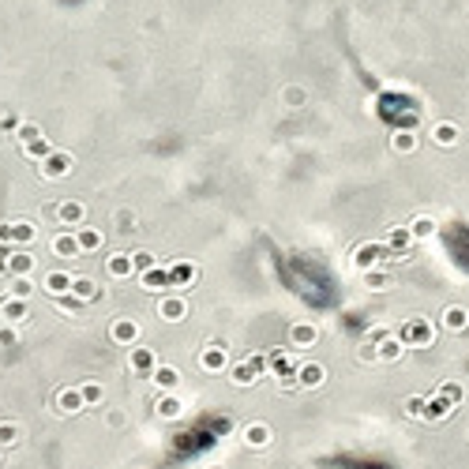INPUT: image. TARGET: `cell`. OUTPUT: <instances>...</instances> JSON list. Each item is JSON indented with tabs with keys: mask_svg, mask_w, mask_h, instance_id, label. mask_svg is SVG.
I'll return each instance as SVG.
<instances>
[{
	"mask_svg": "<svg viewBox=\"0 0 469 469\" xmlns=\"http://www.w3.org/2000/svg\"><path fill=\"white\" fill-rule=\"evenodd\" d=\"M49 252L57 256V259H79V256H83V244H79V237H75V229H64V233H53Z\"/></svg>",
	"mask_w": 469,
	"mask_h": 469,
	"instance_id": "7",
	"label": "cell"
},
{
	"mask_svg": "<svg viewBox=\"0 0 469 469\" xmlns=\"http://www.w3.org/2000/svg\"><path fill=\"white\" fill-rule=\"evenodd\" d=\"M79 390H83L86 406H102V402H105V387L98 383V379H86V383H79Z\"/></svg>",
	"mask_w": 469,
	"mask_h": 469,
	"instance_id": "28",
	"label": "cell"
},
{
	"mask_svg": "<svg viewBox=\"0 0 469 469\" xmlns=\"http://www.w3.org/2000/svg\"><path fill=\"white\" fill-rule=\"evenodd\" d=\"M109 342L117 345H136L139 342V323L132 315H117L113 323H109Z\"/></svg>",
	"mask_w": 469,
	"mask_h": 469,
	"instance_id": "9",
	"label": "cell"
},
{
	"mask_svg": "<svg viewBox=\"0 0 469 469\" xmlns=\"http://www.w3.org/2000/svg\"><path fill=\"white\" fill-rule=\"evenodd\" d=\"M465 319H469L465 308H447V312H443V326H451V331H462Z\"/></svg>",
	"mask_w": 469,
	"mask_h": 469,
	"instance_id": "32",
	"label": "cell"
},
{
	"mask_svg": "<svg viewBox=\"0 0 469 469\" xmlns=\"http://www.w3.org/2000/svg\"><path fill=\"white\" fill-rule=\"evenodd\" d=\"M0 323H15V326L30 323V308H27V300H23V297H12V293H8V297L0 300Z\"/></svg>",
	"mask_w": 469,
	"mask_h": 469,
	"instance_id": "10",
	"label": "cell"
},
{
	"mask_svg": "<svg viewBox=\"0 0 469 469\" xmlns=\"http://www.w3.org/2000/svg\"><path fill=\"white\" fill-rule=\"evenodd\" d=\"M154 413H158V421H177L180 413H184V402L177 398V390H166V395H158Z\"/></svg>",
	"mask_w": 469,
	"mask_h": 469,
	"instance_id": "19",
	"label": "cell"
},
{
	"mask_svg": "<svg viewBox=\"0 0 469 469\" xmlns=\"http://www.w3.org/2000/svg\"><path fill=\"white\" fill-rule=\"evenodd\" d=\"M105 275H109V278H117V282L132 278V275H136L132 252H113V256H109V259H105Z\"/></svg>",
	"mask_w": 469,
	"mask_h": 469,
	"instance_id": "15",
	"label": "cell"
},
{
	"mask_svg": "<svg viewBox=\"0 0 469 469\" xmlns=\"http://www.w3.org/2000/svg\"><path fill=\"white\" fill-rule=\"evenodd\" d=\"M199 368H203V372H225V368H229V353H225V345L222 342H211V345H206L203 349V353H199Z\"/></svg>",
	"mask_w": 469,
	"mask_h": 469,
	"instance_id": "11",
	"label": "cell"
},
{
	"mask_svg": "<svg viewBox=\"0 0 469 469\" xmlns=\"http://www.w3.org/2000/svg\"><path fill=\"white\" fill-rule=\"evenodd\" d=\"M105 424H109V428H124V424H128V413H124V409H105Z\"/></svg>",
	"mask_w": 469,
	"mask_h": 469,
	"instance_id": "43",
	"label": "cell"
},
{
	"mask_svg": "<svg viewBox=\"0 0 469 469\" xmlns=\"http://www.w3.org/2000/svg\"><path fill=\"white\" fill-rule=\"evenodd\" d=\"M46 214H49V218H57V225H64V229H79V225H86V206H83L79 199H60V203L46 206Z\"/></svg>",
	"mask_w": 469,
	"mask_h": 469,
	"instance_id": "4",
	"label": "cell"
},
{
	"mask_svg": "<svg viewBox=\"0 0 469 469\" xmlns=\"http://www.w3.org/2000/svg\"><path fill=\"white\" fill-rule=\"evenodd\" d=\"M315 342H319V326H315V323L300 319V323L289 326V345L293 349H312Z\"/></svg>",
	"mask_w": 469,
	"mask_h": 469,
	"instance_id": "14",
	"label": "cell"
},
{
	"mask_svg": "<svg viewBox=\"0 0 469 469\" xmlns=\"http://www.w3.org/2000/svg\"><path fill=\"white\" fill-rule=\"evenodd\" d=\"M15 139H19V147H30L34 139H41V128L34 121H23V124H19V132H15Z\"/></svg>",
	"mask_w": 469,
	"mask_h": 469,
	"instance_id": "30",
	"label": "cell"
},
{
	"mask_svg": "<svg viewBox=\"0 0 469 469\" xmlns=\"http://www.w3.org/2000/svg\"><path fill=\"white\" fill-rule=\"evenodd\" d=\"M402 338H406V345H432V323L428 319H413L406 323V331H402Z\"/></svg>",
	"mask_w": 469,
	"mask_h": 469,
	"instance_id": "20",
	"label": "cell"
},
{
	"mask_svg": "<svg viewBox=\"0 0 469 469\" xmlns=\"http://www.w3.org/2000/svg\"><path fill=\"white\" fill-rule=\"evenodd\" d=\"M0 278H8V244H0Z\"/></svg>",
	"mask_w": 469,
	"mask_h": 469,
	"instance_id": "45",
	"label": "cell"
},
{
	"mask_svg": "<svg viewBox=\"0 0 469 469\" xmlns=\"http://www.w3.org/2000/svg\"><path fill=\"white\" fill-rule=\"evenodd\" d=\"M132 263H136V275H143V270L158 267V259L150 256V252H132Z\"/></svg>",
	"mask_w": 469,
	"mask_h": 469,
	"instance_id": "40",
	"label": "cell"
},
{
	"mask_svg": "<svg viewBox=\"0 0 469 469\" xmlns=\"http://www.w3.org/2000/svg\"><path fill=\"white\" fill-rule=\"evenodd\" d=\"M0 300H4V297H0Z\"/></svg>",
	"mask_w": 469,
	"mask_h": 469,
	"instance_id": "48",
	"label": "cell"
},
{
	"mask_svg": "<svg viewBox=\"0 0 469 469\" xmlns=\"http://www.w3.org/2000/svg\"><path fill=\"white\" fill-rule=\"evenodd\" d=\"M19 342V326L15 323H0V349H12Z\"/></svg>",
	"mask_w": 469,
	"mask_h": 469,
	"instance_id": "35",
	"label": "cell"
},
{
	"mask_svg": "<svg viewBox=\"0 0 469 469\" xmlns=\"http://www.w3.org/2000/svg\"><path fill=\"white\" fill-rule=\"evenodd\" d=\"M432 139H435L440 147H451V143H458V128H454V124H440V128L432 132Z\"/></svg>",
	"mask_w": 469,
	"mask_h": 469,
	"instance_id": "31",
	"label": "cell"
},
{
	"mask_svg": "<svg viewBox=\"0 0 469 469\" xmlns=\"http://www.w3.org/2000/svg\"><path fill=\"white\" fill-rule=\"evenodd\" d=\"M398 353H402V342H398V338H387V342H379V357H383V361H395Z\"/></svg>",
	"mask_w": 469,
	"mask_h": 469,
	"instance_id": "41",
	"label": "cell"
},
{
	"mask_svg": "<svg viewBox=\"0 0 469 469\" xmlns=\"http://www.w3.org/2000/svg\"><path fill=\"white\" fill-rule=\"evenodd\" d=\"M83 409H86V398H83L79 387L53 390V398H49V413H53V417H75V413H83Z\"/></svg>",
	"mask_w": 469,
	"mask_h": 469,
	"instance_id": "1",
	"label": "cell"
},
{
	"mask_svg": "<svg viewBox=\"0 0 469 469\" xmlns=\"http://www.w3.org/2000/svg\"><path fill=\"white\" fill-rule=\"evenodd\" d=\"M409 233H413V241H424V237L435 233V222H432V218H417V222L409 225Z\"/></svg>",
	"mask_w": 469,
	"mask_h": 469,
	"instance_id": "33",
	"label": "cell"
},
{
	"mask_svg": "<svg viewBox=\"0 0 469 469\" xmlns=\"http://www.w3.org/2000/svg\"><path fill=\"white\" fill-rule=\"evenodd\" d=\"M75 237H79V244H83V256H91V252H98V248L105 244V233H102V229H94V225H79V229H75Z\"/></svg>",
	"mask_w": 469,
	"mask_h": 469,
	"instance_id": "24",
	"label": "cell"
},
{
	"mask_svg": "<svg viewBox=\"0 0 469 469\" xmlns=\"http://www.w3.org/2000/svg\"><path fill=\"white\" fill-rule=\"evenodd\" d=\"M57 304H60V312H64V315H79V308H83V300H79V297H72V293L57 297Z\"/></svg>",
	"mask_w": 469,
	"mask_h": 469,
	"instance_id": "39",
	"label": "cell"
},
{
	"mask_svg": "<svg viewBox=\"0 0 469 469\" xmlns=\"http://www.w3.org/2000/svg\"><path fill=\"white\" fill-rule=\"evenodd\" d=\"M409 241H413L409 229H390V248H395V252H406Z\"/></svg>",
	"mask_w": 469,
	"mask_h": 469,
	"instance_id": "37",
	"label": "cell"
},
{
	"mask_svg": "<svg viewBox=\"0 0 469 469\" xmlns=\"http://www.w3.org/2000/svg\"><path fill=\"white\" fill-rule=\"evenodd\" d=\"M38 241V225L34 222H0V244L8 248H30Z\"/></svg>",
	"mask_w": 469,
	"mask_h": 469,
	"instance_id": "3",
	"label": "cell"
},
{
	"mask_svg": "<svg viewBox=\"0 0 469 469\" xmlns=\"http://www.w3.org/2000/svg\"><path fill=\"white\" fill-rule=\"evenodd\" d=\"M297 383H300L304 390L323 387V383H326V368H323V364H315V361H304V364H297Z\"/></svg>",
	"mask_w": 469,
	"mask_h": 469,
	"instance_id": "16",
	"label": "cell"
},
{
	"mask_svg": "<svg viewBox=\"0 0 469 469\" xmlns=\"http://www.w3.org/2000/svg\"><path fill=\"white\" fill-rule=\"evenodd\" d=\"M117 229L121 233H136V211H117Z\"/></svg>",
	"mask_w": 469,
	"mask_h": 469,
	"instance_id": "42",
	"label": "cell"
},
{
	"mask_svg": "<svg viewBox=\"0 0 469 469\" xmlns=\"http://www.w3.org/2000/svg\"><path fill=\"white\" fill-rule=\"evenodd\" d=\"M304 98H308V94H304L300 86H286V94H282V102H286L289 109H300V105H304Z\"/></svg>",
	"mask_w": 469,
	"mask_h": 469,
	"instance_id": "38",
	"label": "cell"
},
{
	"mask_svg": "<svg viewBox=\"0 0 469 469\" xmlns=\"http://www.w3.org/2000/svg\"><path fill=\"white\" fill-rule=\"evenodd\" d=\"M206 469H229V465H222V462H211V465H206Z\"/></svg>",
	"mask_w": 469,
	"mask_h": 469,
	"instance_id": "46",
	"label": "cell"
},
{
	"mask_svg": "<svg viewBox=\"0 0 469 469\" xmlns=\"http://www.w3.org/2000/svg\"><path fill=\"white\" fill-rule=\"evenodd\" d=\"M169 282H173V289H188L192 282H195V263H188V259L173 263L169 267Z\"/></svg>",
	"mask_w": 469,
	"mask_h": 469,
	"instance_id": "23",
	"label": "cell"
},
{
	"mask_svg": "<svg viewBox=\"0 0 469 469\" xmlns=\"http://www.w3.org/2000/svg\"><path fill=\"white\" fill-rule=\"evenodd\" d=\"M23 154H27V158H34V161H41L46 154H53V147L46 143V136H41V139H34L30 147H23Z\"/></svg>",
	"mask_w": 469,
	"mask_h": 469,
	"instance_id": "34",
	"label": "cell"
},
{
	"mask_svg": "<svg viewBox=\"0 0 469 469\" xmlns=\"http://www.w3.org/2000/svg\"><path fill=\"white\" fill-rule=\"evenodd\" d=\"M23 443V428L15 421H0V447H19Z\"/></svg>",
	"mask_w": 469,
	"mask_h": 469,
	"instance_id": "26",
	"label": "cell"
},
{
	"mask_svg": "<svg viewBox=\"0 0 469 469\" xmlns=\"http://www.w3.org/2000/svg\"><path fill=\"white\" fill-rule=\"evenodd\" d=\"M72 282H75V275H68V270H49V275L41 278V289L57 300V297H64V293H72Z\"/></svg>",
	"mask_w": 469,
	"mask_h": 469,
	"instance_id": "17",
	"label": "cell"
},
{
	"mask_svg": "<svg viewBox=\"0 0 469 469\" xmlns=\"http://www.w3.org/2000/svg\"><path fill=\"white\" fill-rule=\"evenodd\" d=\"M154 312H158L161 323H184L188 319V300L177 297V293H166V297H158Z\"/></svg>",
	"mask_w": 469,
	"mask_h": 469,
	"instance_id": "6",
	"label": "cell"
},
{
	"mask_svg": "<svg viewBox=\"0 0 469 469\" xmlns=\"http://www.w3.org/2000/svg\"><path fill=\"white\" fill-rule=\"evenodd\" d=\"M379 256H383V248H379V244H364L361 252H353V267L357 270H372Z\"/></svg>",
	"mask_w": 469,
	"mask_h": 469,
	"instance_id": "25",
	"label": "cell"
},
{
	"mask_svg": "<svg viewBox=\"0 0 469 469\" xmlns=\"http://www.w3.org/2000/svg\"><path fill=\"white\" fill-rule=\"evenodd\" d=\"M158 364H161V361H158V353H154L150 345H128V372H132V376L150 379Z\"/></svg>",
	"mask_w": 469,
	"mask_h": 469,
	"instance_id": "5",
	"label": "cell"
},
{
	"mask_svg": "<svg viewBox=\"0 0 469 469\" xmlns=\"http://www.w3.org/2000/svg\"><path fill=\"white\" fill-rule=\"evenodd\" d=\"M0 451H4V447H0ZM0 462H4V458H0Z\"/></svg>",
	"mask_w": 469,
	"mask_h": 469,
	"instance_id": "47",
	"label": "cell"
},
{
	"mask_svg": "<svg viewBox=\"0 0 469 469\" xmlns=\"http://www.w3.org/2000/svg\"><path fill=\"white\" fill-rule=\"evenodd\" d=\"M241 440H244V447H252V451H267V447L275 443V428L263 421H252L241 428Z\"/></svg>",
	"mask_w": 469,
	"mask_h": 469,
	"instance_id": "8",
	"label": "cell"
},
{
	"mask_svg": "<svg viewBox=\"0 0 469 469\" xmlns=\"http://www.w3.org/2000/svg\"><path fill=\"white\" fill-rule=\"evenodd\" d=\"M150 383H154L158 395H166V390H180V372L173 364H158L154 376H150Z\"/></svg>",
	"mask_w": 469,
	"mask_h": 469,
	"instance_id": "18",
	"label": "cell"
},
{
	"mask_svg": "<svg viewBox=\"0 0 469 469\" xmlns=\"http://www.w3.org/2000/svg\"><path fill=\"white\" fill-rule=\"evenodd\" d=\"M19 124H23V121H19V117H12V113L0 121V128H4V132H19Z\"/></svg>",
	"mask_w": 469,
	"mask_h": 469,
	"instance_id": "44",
	"label": "cell"
},
{
	"mask_svg": "<svg viewBox=\"0 0 469 469\" xmlns=\"http://www.w3.org/2000/svg\"><path fill=\"white\" fill-rule=\"evenodd\" d=\"M72 297H79L83 304H91V300L102 297V286H98L91 275H75V282H72Z\"/></svg>",
	"mask_w": 469,
	"mask_h": 469,
	"instance_id": "22",
	"label": "cell"
},
{
	"mask_svg": "<svg viewBox=\"0 0 469 469\" xmlns=\"http://www.w3.org/2000/svg\"><path fill=\"white\" fill-rule=\"evenodd\" d=\"M34 252L30 248H8V278L15 275H34Z\"/></svg>",
	"mask_w": 469,
	"mask_h": 469,
	"instance_id": "13",
	"label": "cell"
},
{
	"mask_svg": "<svg viewBox=\"0 0 469 469\" xmlns=\"http://www.w3.org/2000/svg\"><path fill=\"white\" fill-rule=\"evenodd\" d=\"M139 286H143L147 293H166L173 289V282H169V270H161V267H150L139 275Z\"/></svg>",
	"mask_w": 469,
	"mask_h": 469,
	"instance_id": "21",
	"label": "cell"
},
{
	"mask_svg": "<svg viewBox=\"0 0 469 469\" xmlns=\"http://www.w3.org/2000/svg\"><path fill=\"white\" fill-rule=\"evenodd\" d=\"M364 286H368V289H387V286H390V278L383 275V270H376V267H372V270H364Z\"/></svg>",
	"mask_w": 469,
	"mask_h": 469,
	"instance_id": "36",
	"label": "cell"
},
{
	"mask_svg": "<svg viewBox=\"0 0 469 469\" xmlns=\"http://www.w3.org/2000/svg\"><path fill=\"white\" fill-rule=\"evenodd\" d=\"M390 147H395L398 154H413V150H417V136H413V132H395Z\"/></svg>",
	"mask_w": 469,
	"mask_h": 469,
	"instance_id": "29",
	"label": "cell"
},
{
	"mask_svg": "<svg viewBox=\"0 0 469 469\" xmlns=\"http://www.w3.org/2000/svg\"><path fill=\"white\" fill-rule=\"evenodd\" d=\"M8 293H12V297L30 300V293H34V282H30V275H15V278H8Z\"/></svg>",
	"mask_w": 469,
	"mask_h": 469,
	"instance_id": "27",
	"label": "cell"
},
{
	"mask_svg": "<svg viewBox=\"0 0 469 469\" xmlns=\"http://www.w3.org/2000/svg\"><path fill=\"white\" fill-rule=\"evenodd\" d=\"M72 169H75V154L72 150H57V147H53V154H46L38 161V177L41 180H64Z\"/></svg>",
	"mask_w": 469,
	"mask_h": 469,
	"instance_id": "2",
	"label": "cell"
},
{
	"mask_svg": "<svg viewBox=\"0 0 469 469\" xmlns=\"http://www.w3.org/2000/svg\"><path fill=\"white\" fill-rule=\"evenodd\" d=\"M259 368H263V357H248V361H241L233 372H229V379H233V387H252L256 379L263 376Z\"/></svg>",
	"mask_w": 469,
	"mask_h": 469,
	"instance_id": "12",
	"label": "cell"
}]
</instances>
